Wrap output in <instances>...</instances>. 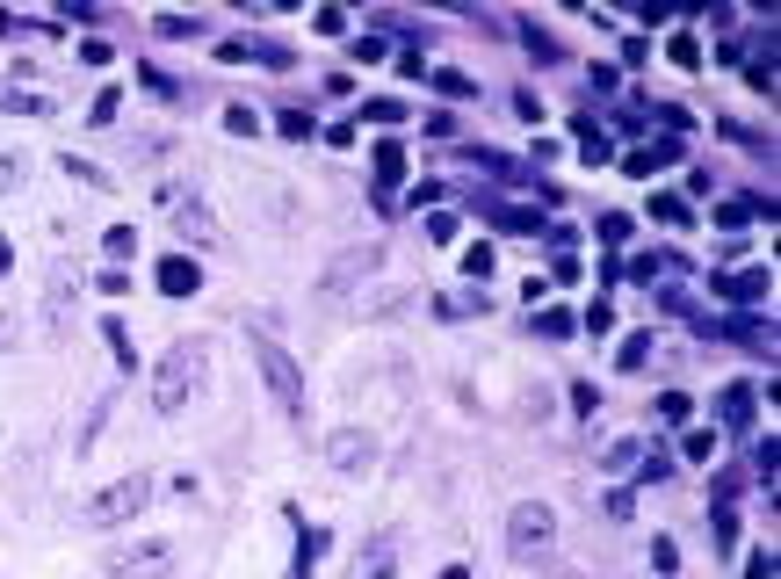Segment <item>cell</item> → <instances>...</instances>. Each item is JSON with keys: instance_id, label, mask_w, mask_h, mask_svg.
Instances as JSON below:
<instances>
[{"instance_id": "6da1fadb", "label": "cell", "mask_w": 781, "mask_h": 579, "mask_svg": "<svg viewBox=\"0 0 781 579\" xmlns=\"http://www.w3.org/2000/svg\"><path fill=\"white\" fill-rule=\"evenodd\" d=\"M203 384H210V348L203 341H174L160 355V377H152V406L174 420V413H189L203 399Z\"/></svg>"}, {"instance_id": "7a4b0ae2", "label": "cell", "mask_w": 781, "mask_h": 579, "mask_svg": "<svg viewBox=\"0 0 781 579\" xmlns=\"http://www.w3.org/2000/svg\"><path fill=\"white\" fill-rule=\"evenodd\" d=\"M145 500H152V478L131 471V478L102 485V493L80 507V522H87V529H123V522H138V514H145Z\"/></svg>"}, {"instance_id": "3957f363", "label": "cell", "mask_w": 781, "mask_h": 579, "mask_svg": "<svg viewBox=\"0 0 781 579\" xmlns=\"http://www.w3.org/2000/svg\"><path fill=\"white\" fill-rule=\"evenodd\" d=\"M160 203L174 210V232H181V247H196V254H217V247H225V232H217L210 203H203L196 189H181V181H167V189H160Z\"/></svg>"}, {"instance_id": "277c9868", "label": "cell", "mask_w": 781, "mask_h": 579, "mask_svg": "<svg viewBox=\"0 0 781 579\" xmlns=\"http://www.w3.org/2000/svg\"><path fill=\"white\" fill-rule=\"evenodd\" d=\"M246 348H254V362H261L268 391L283 399V413H297V420H304V370H297V355H290L283 341H275V333H254Z\"/></svg>"}, {"instance_id": "5b68a950", "label": "cell", "mask_w": 781, "mask_h": 579, "mask_svg": "<svg viewBox=\"0 0 781 579\" xmlns=\"http://www.w3.org/2000/svg\"><path fill=\"white\" fill-rule=\"evenodd\" d=\"M550 543H557V514H550L543 500H521V507L507 514V551L528 565V558H543Z\"/></svg>"}, {"instance_id": "8992f818", "label": "cell", "mask_w": 781, "mask_h": 579, "mask_svg": "<svg viewBox=\"0 0 781 579\" xmlns=\"http://www.w3.org/2000/svg\"><path fill=\"white\" fill-rule=\"evenodd\" d=\"M102 565H109V579H160V572L174 565V543H167V536H152V543H123V551H109Z\"/></svg>"}, {"instance_id": "52a82bcc", "label": "cell", "mask_w": 781, "mask_h": 579, "mask_svg": "<svg viewBox=\"0 0 781 579\" xmlns=\"http://www.w3.org/2000/svg\"><path fill=\"white\" fill-rule=\"evenodd\" d=\"M73 297H80V276L58 261L51 268V290H44V341H66V333H73Z\"/></svg>"}, {"instance_id": "ba28073f", "label": "cell", "mask_w": 781, "mask_h": 579, "mask_svg": "<svg viewBox=\"0 0 781 579\" xmlns=\"http://www.w3.org/2000/svg\"><path fill=\"white\" fill-rule=\"evenodd\" d=\"M326 456H333V471L362 478L369 464H377V435H362V428H340V435H326Z\"/></svg>"}, {"instance_id": "9c48e42d", "label": "cell", "mask_w": 781, "mask_h": 579, "mask_svg": "<svg viewBox=\"0 0 781 579\" xmlns=\"http://www.w3.org/2000/svg\"><path fill=\"white\" fill-rule=\"evenodd\" d=\"M348 579H398V536H369L355 551V572Z\"/></svg>"}, {"instance_id": "30bf717a", "label": "cell", "mask_w": 781, "mask_h": 579, "mask_svg": "<svg viewBox=\"0 0 781 579\" xmlns=\"http://www.w3.org/2000/svg\"><path fill=\"white\" fill-rule=\"evenodd\" d=\"M377 261H384V247H377V239H362V247H348V254H340V261L326 268V290H340V283L369 276V268H377Z\"/></svg>"}, {"instance_id": "8fae6325", "label": "cell", "mask_w": 781, "mask_h": 579, "mask_svg": "<svg viewBox=\"0 0 781 579\" xmlns=\"http://www.w3.org/2000/svg\"><path fill=\"white\" fill-rule=\"evenodd\" d=\"M160 290H167V297H196V290H203V268H196L189 254H167V261H160Z\"/></svg>"}, {"instance_id": "7c38bea8", "label": "cell", "mask_w": 781, "mask_h": 579, "mask_svg": "<svg viewBox=\"0 0 781 579\" xmlns=\"http://www.w3.org/2000/svg\"><path fill=\"white\" fill-rule=\"evenodd\" d=\"M709 290H724L731 304H760V297H767L774 283H767V268H745V276H716Z\"/></svg>"}, {"instance_id": "4fadbf2b", "label": "cell", "mask_w": 781, "mask_h": 579, "mask_svg": "<svg viewBox=\"0 0 781 579\" xmlns=\"http://www.w3.org/2000/svg\"><path fill=\"white\" fill-rule=\"evenodd\" d=\"M398 174H405V152H398V138H384V145H377V210H391Z\"/></svg>"}, {"instance_id": "5bb4252c", "label": "cell", "mask_w": 781, "mask_h": 579, "mask_svg": "<svg viewBox=\"0 0 781 579\" xmlns=\"http://www.w3.org/2000/svg\"><path fill=\"white\" fill-rule=\"evenodd\" d=\"M716 413H724V428H753V384H724Z\"/></svg>"}, {"instance_id": "9a60e30c", "label": "cell", "mask_w": 781, "mask_h": 579, "mask_svg": "<svg viewBox=\"0 0 781 579\" xmlns=\"http://www.w3.org/2000/svg\"><path fill=\"white\" fill-rule=\"evenodd\" d=\"M673 160H680V145L666 138V145H651V152H630V160H622V174H644V181H651V174L673 167Z\"/></svg>"}, {"instance_id": "2e32d148", "label": "cell", "mask_w": 781, "mask_h": 579, "mask_svg": "<svg viewBox=\"0 0 781 579\" xmlns=\"http://www.w3.org/2000/svg\"><path fill=\"white\" fill-rule=\"evenodd\" d=\"M427 87H434V95H449V102H463V95H471V73H456V66H427Z\"/></svg>"}, {"instance_id": "e0dca14e", "label": "cell", "mask_w": 781, "mask_h": 579, "mask_svg": "<svg viewBox=\"0 0 781 579\" xmlns=\"http://www.w3.org/2000/svg\"><path fill=\"white\" fill-rule=\"evenodd\" d=\"M536 333H543V341H572L579 319L565 312V304H543V312H536Z\"/></svg>"}, {"instance_id": "ac0fdd59", "label": "cell", "mask_w": 781, "mask_h": 579, "mask_svg": "<svg viewBox=\"0 0 781 579\" xmlns=\"http://www.w3.org/2000/svg\"><path fill=\"white\" fill-rule=\"evenodd\" d=\"M58 174H73V181H80V189H102V196L116 189V174H102L95 160H73V152H66V160H58Z\"/></svg>"}, {"instance_id": "d6986e66", "label": "cell", "mask_w": 781, "mask_h": 579, "mask_svg": "<svg viewBox=\"0 0 781 579\" xmlns=\"http://www.w3.org/2000/svg\"><path fill=\"white\" fill-rule=\"evenodd\" d=\"M319 551H326V529H304V536H297V558H290V579H311Z\"/></svg>"}, {"instance_id": "ffe728a7", "label": "cell", "mask_w": 781, "mask_h": 579, "mask_svg": "<svg viewBox=\"0 0 781 579\" xmlns=\"http://www.w3.org/2000/svg\"><path fill=\"white\" fill-rule=\"evenodd\" d=\"M102 254H109V268H123V261L138 254V232H131V225H109V232H102Z\"/></svg>"}, {"instance_id": "44dd1931", "label": "cell", "mask_w": 781, "mask_h": 579, "mask_svg": "<svg viewBox=\"0 0 781 579\" xmlns=\"http://www.w3.org/2000/svg\"><path fill=\"white\" fill-rule=\"evenodd\" d=\"M651 355H659V333H630V341H622V355H615V362H622V370H644Z\"/></svg>"}, {"instance_id": "7402d4cb", "label": "cell", "mask_w": 781, "mask_h": 579, "mask_svg": "<svg viewBox=\"0 0 781 579\" xmlns=\"http://www.w3.org/2000/svg\"><path fill=\"white\" fill-rule=\"evenodd\" d=\"M485 218H492V225H507V232H543V218H536V210H507V203H485Z\"/></svg>"}, {"instance_id": "603a6c76", "label": "cell", "mask_w": 781, "mask_h": 579, "mask_svg": "<svg viewBox=\"0 0 781 579\" xmlns=\"http://www.w3.org/2000/svg\"><path fill=\"white\" fill-rule=\"evenodd\" d=\"M22 181H29V160H22V152H8V145H0V196H15Z\"/></svg>"}, {"instance_id": "cb8c5ba5", "label": "cell", "mask_w": 781, "mask_h": 579, "mask_svg": "<svg viewBox=\"0 0 781 579\" xmlns=\"http://www.w3.org/2000/svg\"><path fill=\"white\" fill-rule=\"evenodd\" d=\"M102 333H109V348H116V370H138V348H131V333H123V319H109Z\"/></svg>"}, {"instance_id": "d4e9b609", "label": "cell", "mask_w": 781, "mask_h": 579, "mask_svg": "<svg viewBox=\"0 0 781 579\" xmlns=\"http://www.w3.org/2000/svg\"><path fill=\"white\" fill-rule=\"evenodd\" d=\"M774 456H781V442L767 435V442L753 449V485H767V493H774Z\"/></svg>"}, {"instance_id": "484cf974", "label": "cell", "mask_w": 781, "mask_h": 579, "mask_svg": "<svg viewBox=\"0 0 781 579\" xmlns=\"http://www.w3.org/2000/svg\"><path fill=\"white\" fill-rule=\"evenodd\" d=\"M225 131H232V138H254V131H261V109L232 102V109H225Z\"/></svg>"}, {"instance_id": "4316f807", "label": "cell", "mask_w": 781, "mask_h": 579, "mask_svg": "<svg viewBox=\"0 0 781 579\" xmlns=\"http://www.w3.org/2000/svg\"><path fill=\"white\" fill-rule=\"evenodd\" d=\"M116 109H123V95H116V87H102V95H95V109H87V124H95V131H109V124H116Z\"/></svg>"}, {"instance_id": "83f0119b", "label": "cell", "mask_w": 781, "mask_h": 579, "mask_svg": "<svg viewBox=\"0 0 781 579\" xmlns=\"http://www.w3.org/2000/svg\"><path fill=\"white\" fill-rule=\"evenodd\" d=\"M651 218H659V225H687V196H651Z\"/></svg>"}, {"instance_id": "f1b7e54d", "label": "cell", "mask_w": 781, "mask_h": 579, "mask_svg": "<svg viewBox=\"0 0 781 579\" xmlns=\"http://www.w3.org/2000/svg\"><path fill=\"white\" fill-rule=\"evenodd\" d=\"M680 449H687V464H716V428H695Z\"/></svg>"}, {"instance_id": "f546056e", "label": "cell", "mask_w": 781, "mask_h": 579, "mask_svg": "<svg viewBox=\"0 0 781 579\" xmlns=\"http://www.w3.org/2000/svg\"><path fill=\"white\" fill-rule=\"evenodd\" d=\"M687 413H695V399H687V391H659V420H666V428H680Z\"/></svg>"}, {"instance_id": "4dcf8cb0", "label": "cell", "mask_w": 781, "mask_h": 579, "mask_svg": "<svg viewBox=\"0 0 781 579\" xmlns=\"http://www.w3.org/2000/svg\"><path fill=\"white\" fill-rule=\"evenodd\" d=\"M456 210H434V218H427V239H434V247H456Z\"/></svg>"}, {"instance_id": "1f68e13d", "label": "cell", "mask_w": 781, "mask_h": 579, "mask_svg": "<svg viewBox=\"0 0 781 579\" xmlns=\"http://www.w3.org/2000/svg\"><path fill=\"white\" fill-rule=\"evenodd\" d=\"M666 58H673L680 73H695V66H702V44H695V37H673V44H666Z\"/></svg>"}, {"instance_id": "d6a6232c", "label": "cell", "mask_w": 781, "mask_h": 579, "mask_svg": "<svg viewBox=\"0 0 781 579\" xmlns=\"http://www.w3.org/2000/svg\"><path fill=\"white\" fill-rule=\"evenodd\" d=\"M463 276H471V283L492 276V247H485V239H478V247H463Z\"/></svg>"}, {"instance_id": "836d02e7", "label": "cell", "mask_w": 781, "mask_h": 579, "mask_svg": "<svg viewBox=\"0 0 781 579\" xmlns=\"http://www.w3.org/2000/svg\"><path fill=\"white\" fill-rule=\"evenodd\" d=\"M644 464V442H615L608 449V471H637Z\"/></svg>"}, {"instance_id": "e575fe53", "label": "cell", "mask_w": 781, "mask_h": 579, "mask_svg": "<svg viewBox=\"0 0 781 579\" xmlns=\"http://www.w3.org/2000/svg\"><path fill=\"white\" fill-rule=\"evenodd\" d=\"M0 109H15V116H51L37 95H15V87H0Z\"/></svg>"}, {"instance_id": "d590c367", "label": "cell", "mask_w": 781, "mask_h": 579, "mask_svg": "<svg viewBox=\"0 0 781 579\" xmlns=\"http://www.w3.org/2000/svg\"><path fill=\"white\" fill-rule=\"evenodd\" d=\"M622 239H630V218H622V210H608V218H601V247L615 254V247H622Z\"/></svg>"}, {"instance_id": "8d00e7d4", "label": "cell", "mask_w": 781, "mask_h": 579, "mask_svg": "<svg viewBox=\"0 0 781 579\" xmlns=\"http://www.w3.org/2000/svg\"><path fill=\"white\" fill-rule=\"evenodd\" d=\"M716 218L738 232V225H753V218H760V203H716Z\"/></svg>"}, {"instance_id": "74e56055", "label": "cell", "mask_w": 781, "mask_h": 579, "mask_svg": "<svg viewBox=\"0 0 781 579\" xmlns=\"http://www.w3.org/2000/svg\"><path fill=\"white\" fill-rule=\"evenodd\" d=\"M152 29H160V37L174 44V37H196V15H160V22H152Z\"/></svg>"}, {"instance_id": "f35d334b", "label": "cell", "mask_w": 781, "mask_h": 579, "mask_svg": "<svg viewBox=\"0 0 781 579\" xmlns=\"http://www.w3.org/2000/svg\"><path fill=\"white\" fill-rule=\"evenodd\" d=\"M630 276H637V283H651V276H673V254H644V261L630 268Z\"/></svg>"}, {"instance_id": "ab89813d", "label": "cell", "mask_w": 781, "mask_h": 579, "mask_svg": "<svg viewBox=\"0 0 781 579\" xmlns=\"http://www.w3.org/2000/svg\"><path fill=\"white\" fill-rule=\"evenodd\" d=\"M275 131H283V138H311V116L304 109H283V116H275Z\"/></svg>"}, {"instance_id": "60d3db41", "label": "cell", "mask_w": 781, "mask_h": 579, "mask_svg": "<svg viewBox=\"0 0 781 579\" xmlns=\"http://www.w3.org/2000/svg\"><path fill=\"white\" fill-rule=\"evenodd\" d=\"M579 326H586V333H593V341H601V333H608V326H615V312H608V304H586V319H579Z\"/></svg>"}, {"instance_id": "b9f144b4", "label": "cell", "mask_w": 781, "mask_h": 579, "mask_svg": "<svg viewBox=\"0 0 781 579\" xmlns=\"http://www.w3.org/2000/svg\"><path fill=\"white\" fill-rule=\"evenodd\" d=\"M528 51H536V66H557V44L543 37V29H536V22H528Z\"/></svg>"}, {"instance_id": "7bdbcfd3", "label": "cell", "mask_w": 781, "mask_h": 579, "mask_svg": "<svg viewBox=\"0 0 781 579\" xmlns=\"http://www.w3.org/2000/svg\"><path fill=\"white\" fill-rule=\"evenodd\" d=\"M311 29H319V37H340V29H348V15H340V8H319V15H311Z\"/></svg>"}, {"instance_id": "ee69618b", "label": "cell", "mask_w": 781, "mask_h": 579, "mask_svg": "<svg viewBox=\"0 0 781 579\" xmlns=\"http://www.w3.org/2000/svg\"><path fill=\"white\" fill-rule=\"evenodd\" d=\"M745 80H753L760 95H774V58H753V66H745Z\"/></svg>"}, {"instance_id": "f6af8a7d", "label": "cell", "mask_w": 781, "mask_h": 579, "mask_svg": "<svg viewBox=\"0 0 781 579\" xmlns=\"http://www.w3.org/2000/svg\"><path fill=\"white\" fill-rule=\"evenodd\" d=\"M716 543H724V551L738 543V514H731V507H716Z\"/></svg>"}, {"instance_id": "bcb514c9", "label": "cell", "mask_w": 781, "mask_h": 579, "mask_svg": "<svg viewBox=\"0 0 781 579\" xmlns=\"http://www.w3.org/2000/svg\"><path fill=\"white\" fill-rule=\"evenodd\" d=\"M362 116H369V124H405V109H398V102H369Z\"/></svg>"}, {"instance_id": "7dc6e473", "label": "cell", "mask_w": 781, "mask_h": 579, "mask_svg": "<svg viewBox=\"0 0 781 579\" xmlns=\"http://www.w3.org/2000/svg\"><path fill=\"white\" fill-rule=\"evenodd\" d=\"M572 406L593 420V413H601V391H593V384H572Z\"/></svg>"}, {"instance_id": "c3c4849f", "label": "cell", "mask_w": 781, "mask_h": 579, "mask_svg": "<svg viewBox=\"0 0 781 579\" xmlns=\"http://www.w3.org/2000/svg\"><path fill=\"white\" fill-rule=\"evenodd\" d=\"M651 565H659V572H673V565H680V551H673V536H659V543H651Z\"/></svg>"}, {"instance_id": "681fc988", "label": "cell", "mask_w": 781, "mask_h": 579, "mask_svg": "<svg viewBox=\"0 0 781 579\" xmlns=\"http://www.w3.org/2000/svg\"><path fill=\"white\" fill-rule=\"evenodd\" d=\"M102 297H123V290H131V276H123V268H102V283H95Z\"/></svg>"}, {"instance_id": "f907efd6", "label": "cell", "mask_w": 781, "mask_h": 579, "mask_svg": "<svg viewBox=\"0 0 781 579\" xmlns=\"http://www.w3.org/2000/svg\"><path fill=\"white\" fill-rule=\"evenodd\" d=\"M745 579H774V551H753V558H745Z\"/></svg>"}, {"instance_id": "816d5d0a", "label": "cell", "mask_w": 781, "mask_h": 579, "mask_svg": "<svg viewBox=\"0 0 781 579\" xmlns=\"http://www.w3.org/2000/svg\"><path fill=\"white\" fill-rule=\"evenodd\" d=\"M8 268H15V247H8V239H0V276H8Z\"/></svg>"}, {"instance_id": "f5cc1de1", "label": "cell", "mask_w": 781, "mask_h": 579, "mask_svg": "<svg viewBox=\"0 0 781 579\" xmlns=\"http://www.w3.org/2000/svg\"><path fill=\"white\" fill-rule=\"evenodd\" d=\"M0 348H15V319H0Z\"/></svg>"}, {"instance_id": "db71d44e", "label": "cell", "mask_w": 781, "mask_h": 579, "mask_svg": "<svg viewBox=\"0 0 781 579\" xmlns=\"http://www.w3.org/2000/svg\"><path fill=\"white\" fill-rule=\"evenodd\" d=\"M442 579H471V565H442Z\"/></svg>"}]
</instances>
